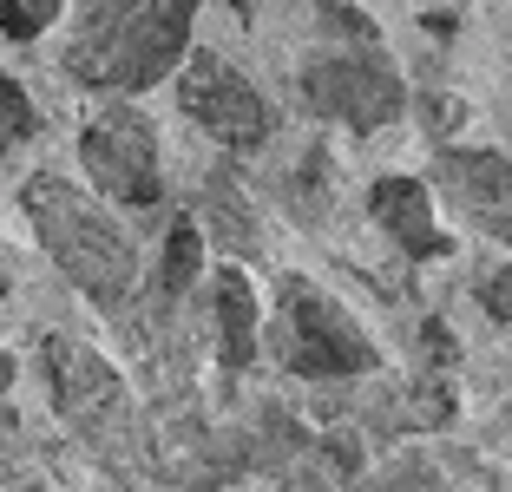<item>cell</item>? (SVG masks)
<instances>
[{
	"instance_id": "obj_2",
	"label": "cell",
	"mask_w": 512,
	"mask_h": 492,
	"mask_svg": "<svg viewBox=\"0 0 512 492\" xmlns=\"http://www.w3.org/2000/svg\"><path fill=\"white\" fill-rule=\"evenodd\" d=\"M20 204H27L40 243L53 250V263H60L92 302H125V296H132V283H138L132 237H125V230L112 224V217L92 204L79 184H66V178H27Z\"/></svg>"
},
{
	"instance_id": "obj_3",
	"label": "cell",
	"mask_w": 512,
	"mask_h": 492,
	"mask_svg": "<svg viewBox=\"0 0 512 492\" xmlns=\"http://www.w3.org/2000/svg\"><path fill=\"white\" fill-rule=\"evenodd\" d=\"M276 361L289 374H316V381H342V374L375 368V342H368L355 315L329 296V289L283 276L276 283Z\"/></svg>"
},
{
	"instance_id": "obj_11",
	"label": "cell",
	"mask_w": 512,
	"mask_h": 492,
	"mask_svg": "<svg viewBox=\"0 0 512 492\" xmlns=\"http://www.w3.org/2000/svg\"><path fill=\"white\" fill-rule=\"evenodd\" d=\"M27 132H33V105H27L14 73H0V151H14Z\"/></svg>"
},
{
	"instance_id": "obj_13",
	"label": "cell",
	"mask_w": 512,
	"mask_h": 492,
	"mask_svg": "<svg viewBox=\"0 0 512 492\" xmlns=\"http://www.w3.org/2000/svg\"><path fill=\"white\" fill-rule=\"evenodd\" d=\"M486 315H493V322H506V269L486 283Z\"/></svg>"
},
{
	"instance_id": "obj_6",
	"label": "cell",
	"mask_w": 512,
	"mask_h": 492,
	"mask_svg": "<svg viewBox=\"0 0 512 492\" xmlns=\"http://www.w3.org/2000/svg\"><path fill=\"white\" fill-rule=\"evenodd\" d=\"M178 105L191 112L197 125L211 138H224L230 151H250L270 138V112H263V99H256V86L243 73H230L224 60H211V53H197L191 66H184L178 79Z\"/></svg>"
},
{
	"instance_id": "obj_15",
	"label": "cell",
	"mask_w": 512,
	"mask_h": 492,
	"mask_svg": "<svg viewBox=\"0 0 512 492\" xmlns=\"http://www.w3.org/2000/svg\"><path fill=\"white\" fill-rule=\"evenodd\" d=\"M27 492H40V486H27Z\"/></svg>"
},
{
	"instance_id": "obj_14",
	"label": "cell",
	"mask_w": 512,
	"mask_h": 492,
	"mask_svg": "<svg viewBox=\"0 0 512 492\" xmlns=\"http://www.w3.org/2000/svg\"><path fill=\"white\" fill-rule=\"evenodd\" d=\"M7 388H14V361L0 355V394H7Z\"/></svg>"
},
{
	"instance_id": "obj_9",
	"label": "cell",
	"mask_w": 512,
	"mask_h": 492,
	"mask_svg": "<svg viewBox=\"0 0 512 492\" xmlns=\"http://www.w3.org/2000/svg\"><path fill=\"white\" fill-rule=\"evenodd\" d=\"M447 178H453V191L467 197V204L480 197L486 230L506 237V158H499V151H460V158H447Z\"/></svg>"
},
{
	"instance_id": "obj_4",
	"label": "cell",
	"mask_w": 512,
	"mask_h": 492,
	"mask_svg": "<svg viewBox=\"0 0 512 492\" xmlns=\"http://www.w3.org/2000/svg\"><path fill=\"white\" fill-rule=\"evenodd\" d=\"M79 158H86L92 184L119 204H158L165 197V171H158V132H151L145 112L132 105H106L99 119L79 138Z\"/></svg>"
},
{
	"instance_id": "obj_1",
	"label": "cell",
	"mask_w": 512,
	"mask_h": 492,
	"mask_svg": "<svg viewBox=\"0 0 512 492\" xmlns=\"http://www.w3.org/2000/svg\"><path fill=\"white\" fill-rule=\"evenodd\" d=\"M197 0H79L66 73L99 92H145L184 60Z\"/></svg>"
},
{
	"instance_id": "obj_7",
	"label": "cell",
	"mask_w": 512,
	"mask_h": 492,
	"mask_svg": "<svg viewBox=\"0 0 512 492\" xmlns=\"http://www.w3.org/2000/svg\"><path fill=\"white\" fill-rule=\"evenodd\" d=\"M368 210L407 256H447V230L434 224V197H427L421 178H381L368 191Z\"/></svg>"
},
{
	"instance_id": "obj_10",
	"label": "cell",
	"mask_w": 512,
	"mask_h": 492,
	"mask_svg": "<svg viewBox=\"0 0 512 492\" xmlns=\"http://www.w3.org/2000/svg\"><path fill=\"white\" fill-rule=\"evenodd\" d=\"M60 14V0H0V33H14V40H40Z\"/></svg>"
},
{
	"instance_id": "obj_12",
	"label": "cell",
	"mask_w": 512,
	"mask_h": 492,
	"mask_svg": "<svg viewBox=\"0 0 512 492\" xmlns=\"http://www.w3.org/2000/svg\"><path fill=\"white\" fill-rule=\"evenodd\" d=\"M197 276V230L178 224L171 230V250H165V289H184Z\"/></svg>"
},
{
	"instance_id": "obj_8",
	"label": "cell",
	"mask_w": 512,
	"mask_h": 492,
	"mask_svg": "<svg viewBox=\"0 0 512 492\" xmlns=\"http://www.w3.org/2000/svg\"><path fill=\"white\" fill-rule=\"evenodd\" d=\"M217 335H224V368L243 374L256 361V296L243 269H217Z\"/></svg>"
},
{
	"instance_id": "obj_5",
	"label": "cell",
	"mask_w": 512,
	"mask_h": 492,
	"mask_svg": "<svg viewBox=\"0 0 512 492\" xmlns=\"http://www.w3.org/2000/svg\"><path fill=\"white\" fill-rule=\"evenodd\" d=\"M302 92H309V105H316L322 119H342V125H355V132H381V125L401 119V105H407L401 79H394L381 60H368V53L309 60Z\"/></svg>"
}]
</instances>
